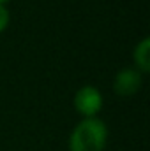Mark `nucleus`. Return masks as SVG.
Returning a JSON list of instances; mask_svg holds the SVG:
<instances>
[{
    "label": "nucleus",
    "mask_w": 150,
    "mask_h": 151,
    "mask_svg": "<svg viewBox=\"0 0 150 151\" xmlns=\"http://www.w3.org/2000/svg\"><path fill=\"white\" fill-rule=\"evenodd\" d=\"M108 128L99 118L81 119L71 132L69 151H104Z\"/></svg>",
    "instance_id": "1"
},
{
    "label": "nucleus",
    "mask_w": 150,
    "mask_h": 151,
    "mask_svg": "<svg viewBox=\"0 0 150 151\" xmlns=\"http://www.w3.org/2000/svg\"><path fill=\"white\" fill-rule=\"evenodd\" d=\"M74 109L85 118H95L97 113L103 109V95L99 88L92 84L81 86L74 93Z\"/></svg>",
    "instance_id": "2"
},
{
    "label": "nucleus",
    "mask_w": 150,
    "mask_h": 151,
    "mask_svg": "<svg viewBox=\"0 0 150 151\" xmlns=\"http://www.w3.org/2000/svg\"><path fill=\"white\" fill-rule=\"evenodd\" d=\"M143 83V74L136 69H122L115 74L113 79V90L120 97H131L134 95Z\"/></svg>",
    "instance_id": "3"
},
{
    "label": "nucleus",
    "mask_w": 150,
    "mask_h": 151,
    "mask_svg": "<svg viewBox=\"0 0 150 151\" xmlns=\"http://www.w3.org/2000/svg\"><path fill=\"white\" fill-rule=\"evenodd\" d=\"M133 58L136 63V70H140L141 74H147L150 70V39L145 37L141 39L134 51H133Z\"/></svg>",
    "instance_id": "4"
},
{
    "label": "nucleus",
    "mask_w": 150,
    "mask_h": 151,
    "mask_svg": "<svg viewBox=\"0 0 150 151\" xmlns=\"http://www.w3.org/2000/svg\"><path fill=\"white\" fill-rule=\"evenodd\" d=\"M9 21H11V14H9V9L0 4V32H4L7 27H9Z\"/></svg>",
    "instance_id": "5"
},
{
    "label": "nucleus",
    "mask_w": 150,
    "mask_h": 151,
    "mask_svg": "<svg viewBox=\"0 0 150 151\" xmlns=\"http://www.w3.org/2000/svg\"><path fill=\"white\" fill-rule=\"evenodd\" d=\"M5 2H9V0H0V4H4V5H5Z\"/></svg>",
    "instance_id": "6"
}]
</instances>
